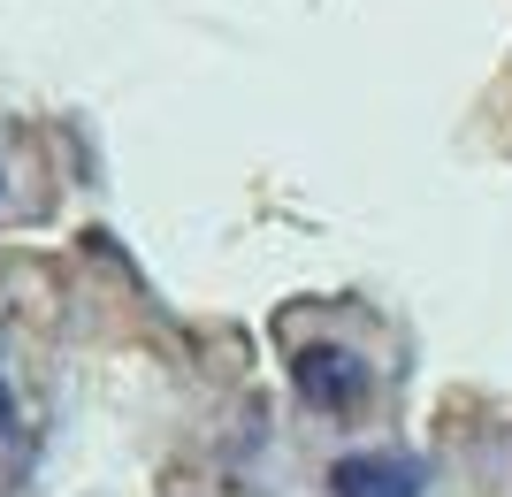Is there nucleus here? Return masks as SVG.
I'll return each instance as SVG.
<instances>
[{"label":"nucleus","instance_id":"obj_1","mask_svg":"<svg viewBox=\"0 0 512 497\" xmlns=\"http://www.w3.org/2000/svg\"><path fill=\"white\" fill-rule=\"evenodd\" d=\"M291 383H299L306 406L352 413V406H360V390H367V368H360L344 345H314V352H299V360H291Z\"/></svg>","mask_w":512,"mask_h":497},{"label":"nucleus","instance_id":"obj_2","mask_svg":"<svg viewBox=\"0 0 512 497\" xmlns=\"http://www.w3.org/2000/svg\"><path fill=\"white\" fill-rule=\"evenodd\" d=\"M428 467L421 459H383V452H352L329 467V497H421Z\"/></svg>","mask_w":512,"mask_h":497},{"label":"nucleus","instance_id":"obj_3","mask_svg":"<svg viewBox=\"0 0 512 497\" xmlns=\"http://www.w3.org/2000/svg\"><path fill=\"white\" fill-rule=\"evenodd\" d=\"M8 413H16V406H8V375H0V429H8Z\"/></svg>","mask_w":512,"mask_h":497}]
</instances>
